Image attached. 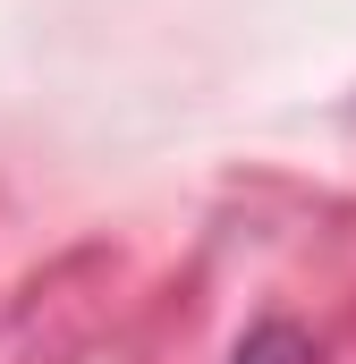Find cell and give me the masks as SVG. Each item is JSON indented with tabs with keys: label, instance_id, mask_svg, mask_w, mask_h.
<instances>
[{
	"label": "cell",
	"instance_id": "1",
	"mask_svg": "<svg viewBox=\"0 0 356 364\" xmlns=\"http://www.w3.org/2000/svg\"><path fill=\"white\" fill-rule=\"evenodd\" d=\"M229 364H323V356H314V339H305L297 322H255V331L229 348Z\"/></svg>",
	"mask_w": 356,
	"mask_h": 364
}]
</instances>
